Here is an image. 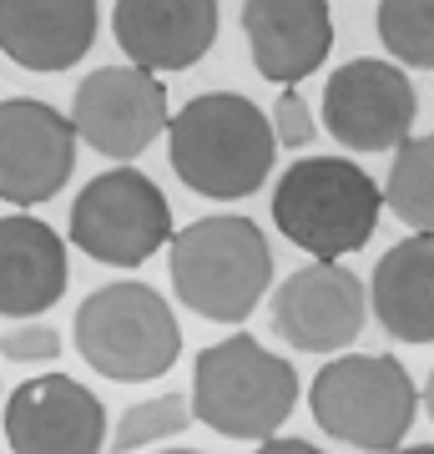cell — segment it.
I'll list each match as a JSON object with an SVG mask.
<instances>
[{"instance_id": "1", "label": "cell", "mask_w": 434, "mask_h": 454, "mask_svg": "<svg viewBox=\"0 0 434 454\" xmlns=\"http://www.w3.org/2000/svg\"><path fill=\"white\" fill-rule=\"evenodd\" d=\"M167 157L187 192L212 202L253 197L278 157L273 121L238 91H202L167 121Z\"/></svg>"}, {"instance_id": "2", "label": "cell", "mask_w": 434, "mask_h": 454, "mask_svg": "<svg viewBox=\"0 0 434 454\" xmlns=\"http://www.w3.org/2000/svg\"><path fill=\"white\" fill-rule=\"evenodd\" d=\"M379 212L384 182L354 157H298L273 187V227L319 262L364 253L379 232Z\"/></svg>"}, {"instance_id": "3", "label": "cell", "mask_w": 434, "mask_h": 454, "mask_svg": "<svg viewBox=\"0 0 434 454\" xmlns=\"http://www.w3.org/2000/svg\"><path fill=\"white\" fill-rule=\"evenodd\" d=\"M273 288V247L253 217L223 212L178 227L172 238V293L208 324H242Z\"/></svg>"}, {"instance_id": "4", "label": "cell", "mask_w": 434, "mask_h": 454, "mask_svg": "<svg viewBox=\"0 0 434 454\" xmlns=\"http://www.w3.org/2000/svg\"><path fill=\"white\" fill-rule=\"evenodd\" d=\"M298 409V369L253 333L208 343L193 364V414L223 439H273Z\"/></svg>"}, {"instance_id": "5", "label": "cell", "mask_w": 434, "mask_h": 454, "mask_svg": "<svg viewBox=\"0 0 434 454\" xmlns=\"http://www.w3.org/2000/svg\"><path fill=\"white\" fill-rule=\"evenodd\" d=\"M76 354L112 384H152L182 358V324L152 283L122 278L76 309Z\"/></svg>"}, {"instance_id": "6", "label": "cell", "mask_w": 434, "mask_h": 454, "mask_svg": "<svg viewBox=\"0 0 434 454\" xmlns=\"http://www.w3.org/2000/svg\"><path fill=\"white\" fill-rule=\"evenodd\" d=\"M308 409L328 439L364 454H394L414 429L419 389L394 354H338L313 373Z\"/></svg>"}, {"instance_id": "7", "label": "cell", "mask_w": 434, "mask_h": 454, "mask_svg": "<svg viewBox=\"0 0 434 454\" xmlns=\"http://www.w3.org/2000/svg\"><path fill=\"white\" fill-rule=\"evenodd\" d=\"M66 238L107 268H142L152 253H162L178 238V227H172L167 192L146 172L122 162L112 172H97L76 192Z\"/></svg>"}, {"instance_id": "8", "label": "cell", "mask_w": 434, "mask_h": 454, "mask_svg": "<svg viewBox=\"0 0 434 454\" xmlns=\"http://www.w3.org/2000/svg\"><path fill=\"white\" fill-rule=\"evenodd\" d=\"M414 116L419 91L394 61L359 56L323 82V131L349 152H394L414 137Z\"/></svg>"}, {"instance_id": "9", "label": "cell", "mask_w": 434, "mask_h": 454, "mask_svg": "<svg viewBox=\"0 0 434 454\" xmlns=\"http://www.w3.org/2000/svg\"><path fill=\"white\" fill-rule=\"evenodd\" d=\"M167 86L162 76L142 71V66H101L86 71V82L71 97V127L76 142L91 152L112 157V162H131L167 131Z\"/></svg>"}, {"instance_id": "10", "label": "cell", "mask_w": 434, "mask_h": 454, "mask_svg": "<svg viewBox=\"0 0 434 454\" xmlns=\"http://www.w3.org/2000/svg\"><path fill=\"white\" fill-rule=\"evenodd\" d=\"M273 333L298 354H338L354 348L369 318V288L364 278L338 268V262H313L298 268L273 288Z\"/></svg>"}, {"instance_id": "11", "label": "cell", "mask_w": 434, "mask_h": 454, "mask_svg": "<svg viewBox=\"0 0 434 454\" xmlns=\"http://www.w3.org/2000/svg\"><path fill=\"white\" fill-rule=\"evenodd\" d=\"M76 172V127L71 116L36 97L0 101V202L41 207Z\"/></svg>"}, {"instance_id": "12", "label": "cell", "mask_w": 434, "mask_h": 454, "mask_svg": "<svg viewBox=\"0 0 434 454\" xmlns=\"http://www.w3.org/2000/svg\"><path fill=\"white\" fill-rule=\"evenodd\" d=\"M5 444L11 454H101L107 409L71 373H41L5 399Z\"/></svg>"}, {"instance_id": "13", "label": "cell", "mask_w": 434, "mask_h": 454, "mask_svg": "<svg viewBox=\"0 0 434 454\" xmlns=\"http://www.w3.org/2000/svg\"><path fill=\"white\" fill-rule=\"evenodd\" d=\"M217 0H116L112 35L127 51L131 66L152 76L162 71H187L217 46Z\"/></svg>"}, {"instance_id": "14", "label": "cell", "mask_w": 434, "mask_h": 454, "mask_svg": "<svg viewBox=\"0 0 434 454\" xmlns=\"http://www.w3.org/2000/svg\"><path fill=\"white\" fill-rule=\"evenodd\" d=\"M242 35L263 82L298 86L334 51L328 0H242Z\"/></svg>"}, {"instance_id": "15", "label": "cell", "mask_w": 434, "mask_h": 454, "mask_svg": "<svg viewBox=\"0 0 434 454\" xmlns=\"http://www.w3.org/2000/svg\"><path fill=\"white\" fill-rule=\"evenodd\" d=\"M97 0H0V56L20 71H66L97 46Z\"/></svg>"}, {"instance_id": "16", "label": "cell", "mask_w": 434, "mask_h": 454, "mask_svg": "<svg viewBox=\"0 0 434 454\" xmlns=\"http://www.w3.org/2000/svg\"><path fill=\"white\" fill-rule=\"evenodd\" d=\"M66 243L31 212L0 217V318H41L66 293Z\"/></svg>"}, {"instance_id": "17", "label": "cell", "mask_w": 434, "mask_h": 454, "mask_svg": "<svg viewBox=\"0 0 434 454\" xmlns=\"http://www.w3.org/2000/svg\"><path fill=\"white\" fill-rule=\"evenodd\" d=\"M369 309L389 339L434 343V232H409L379 258Z\"/></svg>"}, {"instance_id": "18", "label": "cell", "mask_w": 434, "mask_h": 454, "mask_svg": "<svg viewBox=\"0 0 434 454\" xmlns=\"http://www.w3.org/2000/svg\"><path fill=\"white\" fill-rule=\"evenodd\" d=\"M384 207L414 232H434V131L394 146L384 177Z\"/></svg>"}, {"instance_id": "19", "label": "cell", "mask_w": 434, "mask_h": 454, "mask_svg": "<svg viewBox=\"0 0 434 454\" xmlns=\"http://www.w3.org/2000/svg\"><path fill=\"white\" fill-rule=\"evenodd\" d=\"M193 394H157V399H142L131 404L116 429L107 434V454H131V450H146V444H162V439L193 429Z\"/></svg>"}, {"instance_id": "20", "label": "cell", "mask_w": 434, "mask_h": 454, "mask_svg": "<svg viewBox=\"0 0 434 454\" xmlns=\"http://www.w3.org/2000/svg\"><path fill=\"white\" fill-rule=\"evenodd\" d=\"M379 41L399 66L434 71V0H379Z\"/></svg>"}, {"instance_id": "21", "label": "cell", "mask_w": 434, "mask_h": 454, "mask_svg": "<svg viewBox=\"0 0 434 454\" xmlns=\"http://www.w3.org/2000/svg\"><path fill=\"white\" fill-rule=\"evenodd\" d=\"M61 354V333L41 318H26V324L0 328V358L5 364H51Z\"/></svg>"}, {"instance_id": "22", "label": "cell", "mask_w": 434, "mask_h": 454, "mask_svg": "<svg viewBox=\"0 0 434 454\" xmlns=\"http://www.w3.org/2000/svg\"><path fill=\"white\" fill-rule=\"evenodd\" d=\"M273 137L278 146H308L313 137H319V121H313V112H308V101L298 97V86H283L273 101Z\"/></svg>"}, {"instance_id": "23", "label": "cell", "mask_w": 434, "mask_h": 454, "mask_svg": "<svg viewBox=\"0 0 434 454\" xmlns=\"http://www.w3.org/2000/svg\"><path fill=\"white\" fill-rule=\"evenodd\" d=\"M253 454H328V450H319V444H308V439H263Z\"/></svg>"}, {"instance_id": "24", "label": "cell", "mask_w": 434, "mask_h": 454, "mask_svg": "<svg viewBox=\"0 0 434 454\" xmlns=\"http://www.w3.org/2000/svg\"><path fill=\"white\" fill-rule=\"evenodd\" d=\"M419 404H424V414H430V424H434V369H430V379H424V389H419Z\"/></svg>"}, {"instance_id": "25", "label": "cell", "mask_w": 434, "mask_h": 454, "mask_svg": "<svg viewBox=\"0 0 434 454\" xmlns=\"http://www.w3.org/2000/svg\"><path fill=\"white\" fill-rule=\"evenodd\" d=\"M394 454H434V444H404V450H394Z\"/></svg>"}, {"instance_id": "26", "label": "cell", "mask_w": 434, "mask_h": 454, "mask_svg": "<svg viewBox=\"0 0 434 454\" xmlns=\"http://www.w3.org/2000/svg\"><path fill=\"white\" fill-rule=\"evenodd\" d=\"M162 454H202V450H162Z\"/></svg>"}]
</instances>
